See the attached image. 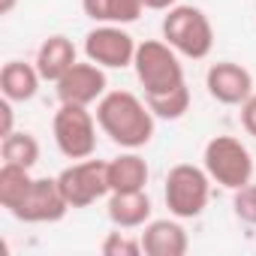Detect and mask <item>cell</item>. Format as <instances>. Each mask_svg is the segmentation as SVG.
<instances>
[{
    "label": "cell",
    "mask_w": 256,
    "mask_h": 256,
    "mask_svg": "<svg viewBox=\"0 0 256 256\" xmlns=\"http://www.w3.org/2000/svg\"><path fill=\"white\" fill-rule=\"evenodd\" d=\"M154 112L145 100L130 90H106L96 102V124L100 130L120 148H145L154 139Z\"/></svg>",
    "instance_id": "obj_1"
},
{
    "label": "cell",
    "mask_w": 256,
    "mask_h": 256,
    "mask_svg": "<svg viewBox=\"0 0 256 256\" xmlns=\"http://www.w3.org/2000/svg\"><path fill=\"white\" fill-rule=\"evenodd\" d=\"M133 66H136L139 84L145 88V96L169 94V90L187 84L184 82V66L178 60V52L166 40H145V42H139Z\"/></svg>",
    "instance_id": "obj_2"
},
{
    "label": "cell",
    "mask_w": 256,
    "mask_h": 256,
    "mask_svg": "<svg viewBox=\"0 0 256 256\" xmlns=\"http://www.w3.org/2000/svg\"><path fill=\"white\" fill-rule=\"evenodd\" d=\"M163 40L178 54L202 60L214 48V28L199 6H172L163 18Z\"/></svg>",
    "instance_id": "obj_3"
},
{
    "label": "cell",
    "mask_w": 256,
    "mask_h": 256,
    "mask_svg": "<svg viewBox=\"0 0 256 256\" xmlns=\"http://www.w3.org/2000/svg\"><path fill=\"white\" fill-rule=\"evenodd\" d=\"M52 133L66 160H88L96 151V118L88 112V106L60 102L52 120Z\"/></svg>",
    "instance_id": "obj_4"
},
{
    "label": "cell",
    "mask_w": 256,
    "mask_h": 256,
    "mask_svg": "<svg viewBox=\"0 0 256 256\" xmlns=\"http://www.w3.org/2000/svg\"><path fill=\"white\" fill-rule=\"evenodd\" d=\"M202 163L211 181L226 190H238L253 178V157L247 145H241V139L235 136H214L202 151Z\"/></svg>",
    "instance_id": "obj_5"
},
{
    "label": "cell",
    "mask_w": 256,
    "mask_h": 256,
    "mask_svg": "<svg viewBox=\"0 0 256 256\" xmlns=\"http://www.w3.org/2000/svg\"><path fill=\"white\" fill-rule=\"evenodd\" d=\"M211 199V175L193 163H178L166 175V208L181 217L193 220L208 208Z\"/></svg>",
    "instance_id": "obj_6"
},
{
    "label": "cell",
    "mask_w": 256,
    "mask_h": 256,
    "mask_svg": "<svg viewBox=\"0 0 256 256\" xmlns=\"http://www.w3.org/2000/svg\"><path fill=\"white\" fill-rule=\"evenodd\" d=\"M58 184L70 202V208H88L96 199L108 196V163L106 160H78L72 166H66L58 175Z\"/></svg>",
    "instance_id": "obj_7"
},
{
    "label": "cell",
    "mask_w": 256,
    "mask_h": 256,
    "mask_svg": "<svg viewBox=\"0 0 256 256\" xmlns=\"http://www.w3.org/2000/svg\"><path fill=\"white\" fill-rule=\"evenodd\" d=\"M136 42L120 24H100L84 36V54L88 60L100 64L102 70H124L136 58Z\"/></svg>",
    "instance_id": "obj_8"
},
{
    "label": "cell",
    "mask_w": 256,
    "mask_h": 256,
    "mask_svg": "<svg viewBox=\"0 0 256 256\" xmlns=\"http://www.w3.org/2000/svg\"><path fill=\"white\" fill-rule=\"evenodd\" d=\"M106 70L94 60L88 64H72L58 82H54V90H58V100L60 102H76V106H90V102H100L106 96Z\"/></svg>",
    "instance_id": "obj_9"
},
{
    "label": "cell",
    "mask_w": 256,
    "mask_h": 256,
    "mask_svg": "<svg viewBox=\"0 0 256 256\" xmlns=\"http://www.w3.org/2000/svg\"><path fill=\"white\" fill-rule=\"evenodd\" d=\"M70 211V202L58 184V178H34V187L28 193V199L22 202V208L12 214L22 223H58L64 220Z\"/></svg>",
    "instance_id": "obj_10"
},
{
    "label": "cell",
    "mask_w": 256,
    "mask_h": 256,
    "mask_svg": "<svg viewBox=\"0 0 256 256\" xmlns=\"http://www.w3.org/2000/svg\"><path fill=\"white\" fill-rule=\"evenodd\" d=\"M205 88H208V94L217 102H223V106H241L253 94V76H250V70H244L235 60H217V64L208 66Z\"/></svg>",
    "instance_id": "obj_11"
},
{
    "label": "cell",
    "mask_w": 256,
    "mask_h": 256,
    "mask_svg": "<svg viewBox=\"0 0 256 256\" xmlns=\"http://www.w3.org/2000/svg\"><path fill=\"white\" fill-rule=\"evenodd\" d=\"M190 247L187 232L178 220H151L142 232V250L148 256H184Z\"/></svg>",
    "instance_id": "obj_12"
},
{
    "label": "cell",
    "mask_w": 256,
    "mask_h": 256,
    "mask_svg": "<svg viewBox=\"0 0 256 256\" xmlns=\"http://www.w3.org/2000/svg\"><path fill=\"white\" fill-rule=\"evenodd\" d=\"M108 220L118 229H139L151 220V199L145 190H126V193H108Z\"/></svg>",
    "instance_id": "obj_13"
},
{
    "label": "cell",
    "mask_w": 256,
    "mask_h": 256,
    "mask_svg": "<svg viewBox=\"0 0 256 256\" xmlns=\"http://www.w3.org/2000/svg\"><path fill=\"white\" fill-rule=\"evenodd\" d=\"M40 70L36 64H24V60H10L4 64V70H0V90H4L6 100L12 102H28L36 96L40 90Z\"/></svg>",
    "instance_id": "obj_14"
},
{
    "label": "cell",
    "mask_w": 256,
    "mask_h": 256,
    "mask_svg": "<svg viewBox=\"0 0 256 256\" xmlns=\"http://www.w3.org/2000/svg\"><path fill=\"white\" fill-rule=\"evenodd\" d=\"M72 64H76V46H72V40H66L60 34L48 36L36 52V70H40L42 82H58Z\"/></svg>",
    "instance_id": "obj_15"
},
{
    "label": "cell",
    "mask_w": 256,
    "mask_h": 256,
    "mask_svg": "<svg viewBox=\"0 0 256 256\" xmlns=\"http://www.w3.org/2000/svg\"><path fill=\"white\" fill-rule=\"evenodd\" d=\"M148 163L139 154H120L108 160V187L112 193H126V190H145L148 184Z\"/></svg>",
    "instance_id": "obj_16"
},
{
    "label": "cell",
    "mask_w": 256,
    "mask_h": 256,
    "mask_svg": "<svg viewBox=\"0 0 256 256\" xmlns=\"http://www.w3.org/2000/svg\"><path fill=\"white\" fill-rule=\"evenodd\" d=\"M82 10L96 24H133L139 22L142 0H82Z\"/></svg>",
    "instance_id": "obj_17"
},
{
    "label": "cell",
    "mask_w": 256,
    "mask_h": 256,
    "mask_svg": "<svg viewBox=\"0 0 256 256\" xmlns=\"http://www.w3.org/2000/svg\"><path fill=\"white\" fill-rule=\"evenodd\" d=\"M30 187H34L30 169L16 166V163H4V166H0V205H4L10 214H16L22 208V202L28 199Z\"/></svg>",
    "instance_id": "obj_18"
},
{
    "label": "cell",
    "mask_w": 256,
    "mask_h": 256,
    "mask_svg": "<svg viewBox=\"0 0 256 256\" xmlns=\"http://www.w3.org/2000/svg\"><path fill=\"white\" fill-rule=\"evenodd\" d=\"M0 157H4V163H16V166L34 169L40 163V142L30 133L12 130L10 136L0 139Z\"/></svg>",
    "instance_id": "obj_19"
},
{
    "label": "cell",
    "mask_w": 256,
    "mask_h": 256,
    "mask_svg": "<svg viewBox=\"0 0 256 256\" xmlns=\"http://www.w3.org/2000/svg\"><path fill=\"white\" fill-rule=\"evenodd\" d=\"M145 102L154 112V118H160V120H178V118H184L190 112V88L181 84V88H175L169 94L145 96Z\"/></svg>",
    "instance_id": "obj_20"
},
{
    "label": "cell",
    "mask_w": 256,
    "mask_h": 256,
    "mask_svg": "<svg viewBox=\"0 0 256 256\" xmlns=\"http://www.w3.org/2000/svg\"><path fill=\"white\" fill-rule=\"evenodd\" d=\"M102 256H139L142 250V238H130L126 232H108L100 244Z\"/></svg>",
    "instance_id": "obj_21"
},
{
    "label": "cell",
    "mask_w": 256,
    "mask_h": 256,
    "mask_svg": "<svg viewBox=\"0 0 256 256\" xmlns=\"http://www.w3.org/2000/svg\"><path fill=\"white\" fill-rule=\"evenodd\" d=\"M232 208H235V217L256 226V184H244L235 190V199H232Z\"/></svg>",
    "instance_id": "obj_22"
},
{
    "label": "cell",
    "mask_w": 256,
    "mask_h": 256,
    "mask_svg": "<svg viewBox=\"0 0 256 256\" xmlns=\"http://www.w3.org/2000/svg\"><path fill=\"white\" fill-rule=\"evenodd\" d=\"M241 126L256 139V94H250V96L241 102Z\"/></svg>",
    "instance_id": "obj_23"
},
{
    "label": "cell",
    "mask_w": 256,
    "mask_h": 256,
    "mask_svg": "<svg viewBox=\"0 0 256 256\" xmlns=\"http://www.w3.org/2000/svg\"><path fill=\"white\" fill-rule=\"evenodd\" d=\"M12 100H6L4 96V102H0V139H4V136H10L12 130H16V126H12Z\"/></svg>",
    "instance_id": "obj_24"
},
{
    "label": "cell",
    "mask_w": 256,
    "mask_h": 256,
    "mask_svg": "<svg viewBox=\"0 0 256 256\" xmlns=\"http://www.w3.org/2000/svg\"><path fill=\"white\" fill-rule=\"evenodd\" d=\"M142 4H145V10H157V12H163V10L178 6V0H142Z\"/></svg>",
    "instance_id": "obj_25"
},
{
    "label": "cell",
    "mask_w": 256,
    "mask_h": 256,
    "mask_svg": "<svg viewBox=\"0 0 256 256\" xmlns=\"http://www.w3.org/2000/svg\"><path fill=\"white\" fill-rule=\"evenodd\" d=\"M16 4H18V0H0V16H10L16 10Z\"/></svg>",
    "instance_id": "obj_26"
}]
</instances>
